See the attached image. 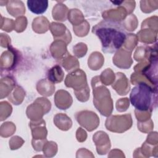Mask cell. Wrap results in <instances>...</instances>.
<instances>
[{"mask_svg":"<svg viewBox=\"0 0 158 158\" xmlns=\"http://www.w3.org/2000/svg\"><path fill=\"white\" fill-rule=\"evenodd\" d=\"M106 128L112 132L123 133L129 130L132 126V118L130 114L112 115L106 120Z\"/></svg>","mask_w":158,"mask_h":158,"instance_id":"5b68a950","label":"cell"},{"mask_svg":"<svg viewBox=\"0 0 158 158\" xmlns=\"http://www.w3.org/2000/svg\"><path fill=\"white\" fill-rule=\"evenodd\" d=\"M19 59V52L12 46H9L7 50L4 51L1 56V73L4 71V74L6 72L10 71L16 68L18 65Z\"/></svg>","mask_w":158,"mask_h":158,"instance_id":"52a82bcc","label":"cell"},{"mask_svg":"<svg viewBox=\"0 0 158 158\" xmlns=\"http://www.w3.org/2000/svg\"><path fill=\"white\" fill-rule=\"evenodd\" d=\"M32 28L34 31L38 33H43L46 32L49 28V22L45 17H38L33 19L32 22Z\"/></svg>","mask_w":158,"mask_h":158,"instance_id":"44dd1931","label":"cell"},{"mask_svg":"<svg viewBox=\"0 0 158 158\" xmlns=\"http://www.w3.org/2000/svg\"><path fill=\"white\" fill-rule=\"evenodd\" d=\"M129 100L127 98H120L116 102V109L119 112H124L129 107Z\"/></svg>","mask_w":158,"mask_h":158,"instance_id":"e575fe53","label":"cell"},{"mask_svg":"<svg viewBox=\"0 0 158 158\" xmlns=\"http://www.w3.org/2000/svg\"><path fill=\"white\" fill-rule=\"evenodd\" d=\"M153 127H154L153 123L151 119H149V121L148 120L146 122H144V123L143 122L141 123L140 122H138V128L142 132H144V133L149 132L152 130Z\"/></svg>","mask_w":158,"mask_h":158,"instance_id":"d590c367","label":"cell"},{"mask_svg":"<svg viewBox=\"0 0 158 158\" xmlns=\"http://www.w3.org/2000/svg\"><path fill=\"white\" fill-rule=\"evenodd\" d=\"M75 117L79 124L89 131L95 130L99 125L98 116L95 112L92 111H80L76 113Z\"/></svg>","mask_w":158,"mask_h":158,"instance_id":"ba28073f","label":"cell"},{"mask_svg":"<svg viewBox=\"0 0 158 158\" xmlns=\"http://www.w3.org/2000/svg\"><path fill=\"white\" fill-rule=\"evenodd\" d=\"M51 52L53 57L56 59H61L62 57L64 58L69 54L67 51L66 43L62 40H56L51 44Z\"/></svg>","mask_w":158,"mask_h":158,"instance_id":"5bb4252c","label":"cell"},{"mask_svg":"<svg viewBox=\"0 0 158 158\" xmlns=\"http://www.w3.org/2000/svg\"><path fill=\"white\" fill-rule=\"evenodd\" d=\"M77 139L80 142H83L86 139V133L85 130H83L81 128H78L77 131Z\"/></svg>","mask_w":158,"mask_h":158,"instance_id":"ab89813d","label":"cell"},{"mask_svg":"<svg viewBox=\"0 0 158 158\" xmlns=\"http://www.w3.org/2000/svg\"><path fill=\"white\" fill-rule=\"evenodd\" d=\"M135 115L137 118V120L139 122H144L146 120H149L151 118V111H143V114H141L139 110L135 109Z\"/></svg>","mask_w":158,"mask_h":158,"instance_id":"8d00e7d4","label":"cell"},{"mask_svg":"<svg viewBox=\"0 0 158 158\" xmlns=\"http://www.w3.org/2000/svg\"><path fill=\"white\" fill-rule=\"evenodd\" d=\"M123 26L124 28L128 31H134L138 25V20L134 14H129L127 18L123 20Z\"/></svg>","mask_w":158,"mask_h":158,"instance_id":"f1b7e54d","label":"cell"},{"mask_svg":"<svg viewBox=\"0 0 158 158\" xmlns=\"http://www.w3.org/2000/svg\"><path fill=\"white\" fill-rule=\"evenodd\" d=\"M7 12L13 17L23 15L25 13V7L22 1L10 0L6 4Z\"/></svg>","mask_w":158,"mask_h":158,"instance_id":"2e32d148","label":"cell"},{"mask_svg":"<svg viewBox=\"0 0 158 158\" xmlns=\"http://www.w3.org/2000/svg\"><path fill=\"white\" fill-rule=\"evenodd\" d=\"M36 89L41 95L49 96H51L54 92L55 86L49 80L42 79L37 83Z\"/></svg>","mask_w":158,"mask_h":158,"instance_id":"ac0fdd59","label":"cell"},{"mask_svg":"<svg viewBox=\"0 0 158 158\" xmlns=\"http://www.w3.org/2000/svg\"><path fill=\"white\" fill-rule=\"evenodd\" d=\"M130 100L136 109L152 112L157 106V88L145 82L138 83L131 89Z\"/></svg>","mask_w":158,"mask_h":158,"instance_id":"7a4b0ae2","label":"cell"},{"mask_svg":"<svg viewBox=\"0 0 158 158\" xmlns=\"http://www.w3.org/2000/svg\"><path fill=\"white\" fill-rule=\"evenodd\" d=\"M62 65L68 72L79 67V62L77 59L70 56L69 53L64 59H62Z\"/></svg>","mask_w":158,"mask_h":158,"instance_id":"4316f807","label":"cell"},{"mask_svg":"<svg viewBox=\"0 0 158 158\" xmlns=\"http://www.w3.org/2000/svg\"><path fill=\"white\" fill-rule=\"evenodd\" d=\"M89 25L86 20H85L83 23L79 25V26H73V30L75 33L78 36H86L89 31Z\"/></svg>","mask_w":158,"mask_h":158,"instance_id":"1f68e13d","label":"cell"},{"mask_svg":"<svg viewBox=\"0 0 158 158\" xmlns=\"http://www.w3.org/2000/svg\"><path fill=\"white\" fill-rule=\"evenodd\" d=\"M54 102L57 107L66 110L71 106L73 101L71 95L67 91L60 89L55 94Z\"/></svg>","mask_w":158,"mask_h":158,"instance_id":"7c38bea8","label":"cell"},{"mask_svg":"<svg viewBox=\"0 0 158 158\" xmlns=\"http://www.w3.org/2000/svg\"><path fill=\"white\" fill-rule=\"evenodd\" d=\"M158 1H141L140 7L144 13H150L157 9Z\"/></svg>","mask_w":158,"mask_h":158,"instance_id":"f546056e","label":"cell"},{"mask_svg":"<svg viewBox=\"0 0 158 158\" xmlns=\"http://www.w3.org/2000/svg\"><path fill=\"white\" fill-rule=\"evenodd\" d=\"M67 17L73 26H77L85 21L82 12L77 9H70L69 11Z\"/></svg>","mask_w":158,"mask_h":158,"instance_id":"d4e9b609","label":"cell"},{"mask_svg":"<svg viewBox=\"0 0 158 158\" xmlns=\"http://www.w3.org/2000/svg\"><path fill=\"white\" fill-rule=\"evenodd\" d=\"M15 30L18 32H22L27 27V19L24 16H21L18 17L15 21Z\"/></svg>","mask_w":158,"mask_h":158,"instance_id":"d6a6232c","label":"cell"},{"mask_svg":"<svg viewBox=\"0 0 158 158\" xmlns=\"http://www.w3.org/2000/svg\"><path fill=\"white\" fill-rule=\"evenodd\" d=\"M104 59L102 55L98 52H93L88 58V67L93 70H99L103 65Z\"/></svg>","mask_w":158,"mask_h":158,"instance_id":"cb8c5ba5","label":"cell"},{"mask_svg":"<svg viewBox=\"0 0 158 158\" xmlns=\"http://www.w3.org/2000/svg\"><path fill=\"white\" fill-rule=\"evenodd\" d=\"M69 11L67 7L65 4L59 2L56 4L52 9V17L56 20L65 21L67 18Z\"/></svg>","mask_w":158,"mask_h":158,"instance_id":"7402d4cb","label":"cell"},{"mask_svg":"<svg viewBox=\"0 0 158 158\" xmlns=\"http://www.w3.org/2000/svg\"><path fill=\"white\" fill-rule=\"evenodd\" d=\"M2 20L4 22V23H5L4 27L2 28V30L6 31L7 32H10L12 30H13V29H14L15 25H14V23H15V22H14L12 19L4 18V20Z\"/></svg>","mask_w":158,"mask_h":158,"instance_id":"f35d334b","label":"cell"},{"mask_svg":"<svg viewBox=\"0 0 158 158\" xmlns=\"http://www.w3.org/2000/svg\"><path fill=\"white\" fill-rule=\"evenodd\" d=\"M67 87L73 88L77 99L81 102H86L89 97V88L88 85L85 73L77 69L69 73L65 80Z\"/></svg>","mask_w":158,"mask_h":158,"instance_id":"277c9868","label":"cell"},{"mask_svg":"<svg viewBox=\"0 0 158 158\" xmlns=\"http://www.w3.org/2000/svg\"><path fill=\"white\" fill-rule=\"evenodd\" d=\"M157 31L150 29L144 28L138 33V39L144 43H153L157 41Z\"/></svg>","mask_w":158,"mask_h":158,"instance_id":"ffe728a7","label":"cell"},{"mask_svg":"<svg viewBox=\"0 0 158 158\" xmlns=\"http://www.w3.org/2000/svg\"><path fill=\"white\" fill-rule=\"evenodd\" d=\"M91 86L94 106L101 115L109 116L113 110V102L109 90L102 85L99 76L92 78Z\"/></svg>","mask_w":158,"mask_h":158,"instance_id":"3957f363","label":"cell"},{"mask_svg":"<svg viewBox=\"0 0 158 158\" xmlns=\"http://www.w3.org/2000/svg\"><path fill=\"white\" fill-rule=\"evenodd\" d=\"M33 139H46L47 130L45 127V121L41 119L38 121H31L30 123Z\"/></svg>","mask_w":158,"mask_h":158,"instance_id":"4fadbf2b","label":"cell"},{"mask_svg":"<svg viewBox=\"0 0 158 158\" xmlns=\"http://www.w3.org/2000/svg\"><path fill=\"white\" fill-rule=\"evenodd\" d=\"M64 73L59 65H56L51 68L48 72V80L53 83H60L64 79Z\"/></svg>","mask_w":158,"mask_h":158,"instance_id":"603a6c76","label":"cell"},{"mask_svg":"<svg viewBox=\"0 0 158 158\" xmlns=\"http://www.w3.org/2000/svg\"><path fill=\"white\" fill-rule=\"evenodd\" d=\"M87 52V46L85 43H80L73 47V52L78 57H82L85 56Z\"/></svg>","mask_w":158,"mask_h":158,"instance_id":"836d02e7","label":"cell"},{"mask_svg":"<svg viewBox=\"0 0 158 158\" xmlns=\"http://www.w3.org/2000/svg\"><path fill=\"white\" fill-rule=\"evenodd\" d=\"M25 95V93L23 88L19 86H17L14 91L10 94V96L8 97V99L14 104H20L23 100Z\"/></svg>","mask_w":158,"mask_h":158,"instance_id":"484cf974","label":"cell"},{"mask_svg":"<svg viewBox=\"0 0 158 158\" xmlns=\"http://www.w3.org/2000/svg\"><path fill=\"white\" fill-rule=\"evenodd\" d=\"M112 86L120 95H126L130 89L128 80L124 73L121 72H117L116 73V78Z\"/></svg>","mask_w":158,"mask_h":158,"instance_id":"8fae6325","label":"cell"},{"mask_svg":"<svg viewBox=\"0 0 158 158\" xmlns=\"http://www.w3.org/2000/svg\"><path fill=\"white\" fill-rule=\"evenodd\" d=\"M49 29L55 40L64 41L67 44L71 41L72 36L70 32L64 24L52 22L49 25Z\"/></svg>","mask_w":158,"mask_h":158,"instance_id":"9c48e42d","label":"cell"},{"mask_svg":"<svg viewBox=\"0 0 158 158\" xmlns=\"http://www.w3.org/2000/svg\"><path fill=\"white\" fill-rule=\"evenodd\" d=\"M127 10L122 6L114 9H110L103 12L102 17L104 19L120 22L125 19L127 14Z\"/></svg>","mask_w":158,"mask_h":158,"instance_id":"9a60e30c","label":"cell"},{"mask_svg":"<svg viewBox=\"0 0 158 158\" xmlns=\"http://www.w3.org/2000/svg\"><path fill=\"white\" fill-rule=\"evenodd\" d=\"M51 107V102L48 99L38 98L33 104L28 106L27 115L32 121H38L42 118L44 114L50 110Z\"/></svg>","mask_w":158,"mask_h":158,"instance_id":"8992f818","label":"cell"},{"mask_svg":"<svg viewBox=\"0 0 158 158\" xmlns=\"http://www.w3.org/2000/svg\"><path fill=\"white\" fill-rule=\"evenodd\" d=\"M137 41L138 38L137 36L135 35V34H127L125 43L123 44L124 46V49L130 52H131L137 44Z\"/></svg>","mask_w":158,"mask_h":158,"instance_id":"4dcf8cb0","label":"cell"},{"mask_svg":"<svg viewBox=\"0 0 158 158\" xmlns=\"http://www.w3.org/2000/svg\"><path fill=\"white\" fill-rule=\"evenodd\" d=\"M92 31L100 40L102 51L110 54L120 49L127 35L120 22L107 19H104L94 25Z\"/></svg>","mask_w":158,"mask_h":158,"instance_id":"6da1fadb","label":"cell"},{"mask_svg":"<svg viewBox=\"0 0 158 158\" xmlns=\"http://www.w3.org/2000/svg\"><path fill=\"white\" fill-rule=\"evenodd\" d=\"M135 1H123L119 6H123L127 11V13L131 14L135 7Z\"/></svg>","mask_w":158,"mask_h":158,"instance_id":"74e56055","label":"cell"},{"mask_svg":"<svg viewBox=\"0 0 158 158\" xmlns=\"http://www.w3.org/2000/svg\"><path fill=\"white\" fill-rule=\"evenodd\" d=\"M27 6L29 10L36 14H41L46 12L48 7V1L45 0H28Z\"/></svg>","mask_w":158,"mask_h":158,"instance_id":"e0dca14e","label":"cell"},{"mask_svg":"<svg viewBox=\"0 0 158 158\" xmlns=\"http://www.w3.org/2000/svg\"><path fill=\"white\" fill-rule=\"evenodd\" d=\"M54 123L57 127L64 131L69 130L72 125V122L70 118L66 114L62 113L57 114L54 116Z\"/></svg>","mask_w":158,"mask_h":158,"instance_id":"d6986e66","label":"cell"},{"mask_svg":"<svg viewBox=\"0 0 158 158\" xmlns=\"http://www.w3.org/2000/svg\"><path fill=\"white\" fill-rule=\"evenodd\" d=\"M99 78L101 83L106 85L112 84L115 79L114 73L110 69H106L103 71L99 76Z\"/></svg>","mask_w":158,"mask_h":158,"instance_id":"83f0119b","label":"cell"},{"mask_svg":"<svg viewBox=\"0 0 158 158\" xmlns=\"http://www.w3.org/2000/svg\"><path fill=\"white\" fill-rule=\"evenodd\" d=\"M131 52L122 48L117 51L113 57L114 64L121 69H128L131 67L133 60L131 57Z\"/></svg>","mask_w":158,"mask_h":158,"instance_id":"30bf717a","label":"cell"}]
</instances>
